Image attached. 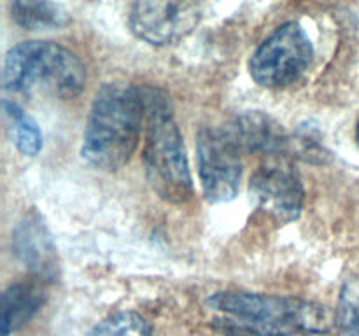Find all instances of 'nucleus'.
Segmentation results:
<instances>
[{
	"label": "nucleus",
	"mask_w": 359,
	"mask_h": 336,
	"mask_svg": "<svg viewBox=\"0 0 359 336\" xmlns=\"http://www.w3.org/2000/svg\"><path fill=\"white\" fill-rule=\"evenodd\" d=\"M146 142L144 170L153 191L168 203L188 202L193 192L188 156L170 104L161 91L144 88Z\"/></svg>",
	"instance_id": "obj_2"
},
{
	"label": "nucleus",
	"mask_w": 359,
	"mask_h": 336,
	"mask_svg": "<svg viewBox=\"0 0 359 336\" xmlns=\"http://www.w3.org/2000/svg\"><path fill=\"white\" fill-rule=\"evenodd\" d=\"M269 336H293L291 332H270Z\"/></svg>",
	"instance_id": "obj_16"
},
{
	"label": "nucleus",
	"mask_w": 359,
	"mask_h": 336,
	"mask_svg": "<svg viewBox=\"0 0 359 336\" xmlns=\"http://www.w3.org/2000/svg\"><path fill=\"white\" fill-rule=\"evenodd\" d=\"M86 336H154L149 322L135 312H116L95 324Z\"/></svg>",
	"instance_id": "obj_14"
},
{
	"label": "nucleus",
	"mask_w": 359,
	"mask_h": 336,
	"mask_svg": "<svg viewBox=\"0 0 359 336\" xmlns=\"http://www.w3.org/2000/svg\"><path fill=\"white\" fill-rule=\"evenodd\" d=\"M2 107L7 132L16 149L25 156H37L42 149V133L35 119L11 100H4Z\"/></svg>",
	"instance_id": "obj_13"
},
{
	"label": "nucleus",
	"mask_w": 359,
	"mask_h": 336,
	"mask_svg": "<svg viewBox=\"0 0 359 336\" xmlns=\"http://www.w3.org/2000/svg\"><path fill=\"white\" fill-rule=\"evenodd\" d=\"M242 153L270 156H290L291 135L272 115L259 111L244 112L228 125Z\"/></svg>",
	"instance_id": "obj_10"
},
{
	"label": "nucleus",
	"mask_w": 359,
	"mask_h": 336,
	"mask_svg": "<svg viewBox=\"0 0 359 336\" xmlns=\"http://www.w3.org/2000/svg\"><path fill=\"white\" fill-rule=\"evenodd\" d=\"M46 300L44 282L39 279L11 284L2 294V336L23 328Z\"/></svg>",
	"instance_id": "obj_11"
},
{
	"label": "nucleus",
	"mask_w": 359,
	"mask_h": 336,
	"mask_svg": "<svg viewBox=\"0 0 359 336\" xmlns=\"http://www.w3.org/2000/svg\"><path fill=\"white\" fill-rule=\"evenodd\" d=\"M203 9L196 2H135L128 13L132 34L151 46H170L188 37L202 21Z\"/></svg>",
	"instance_id": "obj_8"
},
{
	"label": "nucleus",
	"mask_w": 359,
	"mask_h": 336,
	"mask_svg": "<svg viewBox=\"0 0 359 336\" xmlns=\"http://www.w3.org/2000/svg\"><path fill=\"white\" fill-rule=\"evenodd\" d=\"M314 56L311 37L300 23H284L252 52L249 72L256 84L280 90L302 77Z\"/></svg>",
	"instance_id": "obj_5"
},
{
	"label": "nucleus",
	"mask_w": 359,
	"mask_h": 336,
	"mask_svg": "<svg viewBox=\"0 0 359 336\" xmlns=\"http://www.w3.org/2000/svg\"><path fill=\"white\" fill-rule=\"evenodd\" d=\"M249 195L258 210L277 224L298 219L305 202L304 182L290 156L266 158L251 175Z\"/></svg>",
	"instance_id": "obj_7"
},
{
	"label": "nucleus",
	"mask_w": 359,
	"mask_h": 336,
	"mask_svg": "<svg viewBox=\"0 0 359 336\" xmlns=\"http://www.w3.org/2000/svg\"><path fill=\"white\" fill-rule=\"evenodd\" d=\"M84 83L86 70L79 56L56 42L25 41L4 56L2 86L9 93L74 98Z\"/></svg>",
	"instance_id": "obj_3"
},
{
	"label": "nucleus",
	"mask_w": 359,
	"mask_h": 336,
	"mask_svg": "<svg viewBox=\"0 0 359 336\" xmlns=\"http://www.w3.org/2000/svg\"><path fill=\"white\" fill-rule=\"evenodd\" d=\"M207 303L235 321L280 332L323 335L337 322L328 307L300 298L224 290L210 296Z\"/></svg>",
	"instance_id": "obj_4"
},
{
	"label": "nucleus",
	"mask_w": 359,
	"mask_h": 336,
	"mask_svg": "<svg viewBox=\"0 0 359 336\" xmlns=\"http://www.w3.org/2000/svg\"><path fill=\"white\" fill-rule=\"evenodd\" d=\"M198 175L210 203H226L237 196L242 178V149L228 126L202 128L196 139Z\"/></svg>",
	"instance_id": "obj_6"
},
{
	"label": "nucleus",
	"mask_w": 359,
	"mask_h": 336,
	"mask_svg": "<svg viewBox=\"0 0 359 336\" xmlns=\"http://www.w3.org/2000/svg\"><path fill=\"white\" fill-rule=\"evenodd\" d=\"M337 326L340 336H359V284L347 282L340 294Z\"/></svg>",
	"instance_id": "obj_15"
},
{
	"label": "nucleus",
	"mask_w": 359,
	"mask_h": 336,
	"mask_svg": "<svg viewBox=\"0 0 359 336\" xmlns=\"http://www.w3.org/2000/svg\"><path fill=\"white\" fill-rule=\"evenodd\" d=\"M13 254L35 279L53 280L58 272V254L44 219L35 210L25 214L13 230Z\"/></svg>",
	"instance_id": "obj_9"
},
{
	"label": "nucleus",
	"mask_w": 359,
	"mask_h": 336,
	"mask_svg": "<svg viewBox=\"0 0 359 336\" xmlns=\"http://www.w3.org/2000/svg\"><path fill=\"white\" fill-rule=\"evenodd\" d=\"M356 142H358V146H359V121H358V125H356Z\"/></svg>",
	"instance_id": "obj_17"
},
{
	"label": "nucleus",
	"mask_w": 359,
	"mask_h": 336,
	"mask_svg": "<svg viewBox=\"0 0 359 336\" xmlns=\"http://www.w3.org/2000/svg\"><path fill=\"white\" fill-rule=\"evenodd\" d=\"M144 119L146 107L139 88L121 83L102 86L95 94L84 128L83 160L104 172L123 168L139 146Z\"/></svg>",
	"instance_id": "obj_1"
},
{
	"label": "nucleus",
	"mask_w": 359,
	"mask_h": 336,
	"mask_svg": "<svg viewBox=\"0 0 359 336\" xmlns=\"http://www.w3.org/2000/svg\"><path fill=\"white\" fill-rule=\"evenodd\" d=\"M9 10L14 23L25 30H60L69 23V14L58 4L18 0L9 4Z\"/></svg>",
	"instance_id": "obj_12"
}]
</instances>
